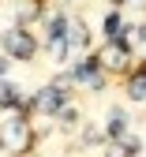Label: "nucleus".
<instances>
[{
	"mask_svg": "<svg viewBox=\"0 0 146 157\" xmlns=\"http://www.w3.org/2000/svg\"><path fill=\"white\" fill-rule=\"evenodd\" d=\"M4 49H8L11 60H30L34 56V37L26 30H8L4 34Z\"/></svg>",
	"mask_w": 146,
	"mask_h": 157,
	"instance_id": "obj_1",
	"label": "nucleus"
},
{
	"mask_svg": "<svg viewBox=\"0 0 146 157\" xmlns=\"http://www.w3.org/2000/svg\"><path fill=\"white\" fill-rule=\"evenodd\" d=\"M0 146H8V150H26V146H30V127H26V120H11L4 131H0Z\"/></svg>",
	"mask_w": 146,
	"mask_h": 157,
	"instance_id": "obj_2",
	"label": "nucleus"
},
{
	"mask_svg": "<svg viewBox=\"0 0 146 157\" xmlns=\"http://www.w3.org/2000/svg\"><path fill=\"white\" fill-rule=\"evenodd\" d=\"M60 105H64V90H60V86H45V90L34 97V109L37 112H56Z\"/></svg>",
	"mask_w": 146,
	"mask_h": 157,
	"instance_id": "obj_3",
	"label": "nucleus"
},
{
	"mask_svg": "<svg viewBox=\"0 0 146 157\" xmlns=\"http://www.w3.org/2000/svg\"><path fill=\"white\" fill-rule=\"evenodd\" d=\"M75 82H79V86H90V90H101V67H97L94 60L79 64V67H75Z\"/></svg>",
	"mask_w": 146,
	"mask_h": 157,
	"instance_id": "obj_4",
	"label": "nucleus"
},
{
	"mask_svg": "<svg viewBox=\"0 0 146 157\" xmlns=\"http://www.w3.org/2000/svg\"><path fill=\"white\" fill-rule=\"evenodd\" d=\"M23 105V97H19V90L8 82V78H0V109H19Z\"/></svg>",
	"mask_w": 146,
	"mask_h": 157,
	"instance_id": "obj_5",
	"label": "nucleus"
},
{
	"mask_svg": "<svg viewBox=\"0 0 146 157\" xmlns=\"http://www.w3.org/2000/svg\"><path fill=\"white\" fill-rule=\"evenodd\" d=\"M124 60H128V49H124V41H112V45L105 49V56H101V64H105V67H120Z\"/></svg>",
	"mask_w": 146,
	"mask_h": 157,
	"instance_id": "obj_6",
	"label": "nucleus"
},
{
	"mask_svg": "<svg viewBox=\"0 0 146 157\" xmlns=\"http://www.w3.org/2000/svg\"><path fill=\"white\" fill-rule=\"evenodd\" d=\"M128 94L135 97V101H146V67H139V71H135V78L128 82Z\"/></svg>",
	"mask_w": 146,
	"mask_h": 157,
	"instance_id": "obj_7",
	"label": "nucleus"
},
{
	"mask_svg": "<svg viewBox=\"0 0 146 157\" xmlns=\"http://www.w3.org/2000/svg\"><path fill=\"white\" fill-rule=\"evenodd\" d=\"M105 34L112 37V41H120V34H124V15H120V11H112V15L105 19Z\"/></svg>",
	"mask_w": 146,
	"mask_h": 157,
	"instance_id": "obj_8",
	"label": "nucleus"
},
{
	"mask_svg": "<svg viewBox=\"0 0 146 157\" xmlns=\"http://www.w3.org/2000/svg\"><path fill=\"white\" fill-rule=\"evenodd\" d=\"M37 15V0H15V19H34Z\"/></svg>",
	"mask_w": 146,
	"mask_h": 157,
	"instance_id": "obj_9",
	"label": "nucleus"
},
{
	"mask_svg": "<svg viewBox=\"0 0 146 157\" xmlns=\"http://www.w3.org/2000/svg\"><path fill=\"white\" fill-rule=\"evenodd\" d=\"M124 124H128V116H124L120 109H112V112H109V135H112V139L124 135Z\"/></svg>",
	"mask_w": 146,
	"mask_h": 157,
	"instance_id": "obj_10",
	"label": "nucleus"
},
{
	"mask_svg": "<svg viewBox=\"0 0 146 157\" xmlns=\"http://www.w3.org/2000/svg\"><path fill=\"white\" fill-rule=\"evenodd\" d=\"M49 52L56 56V60H64V56H68V41H64V37H49Z\"/></svg>",
	"mask_w": 146,
	"mask_h": 157,
	"instance_id": "obj_11",
	"label": "nucleus"
},
{
	"mask_svg": "<svg viewBox=\"0 0 146 157\" xmlns=\"http://www.w3.org/2000/svg\"><path fill=\"white\" fill-rule=\"evenodd\" d=\"M142 37H146V23H142Z\"/></svg>",
	"mask_w": 146,
	"mask_h": 157,
	"instance_id": "obj_12",
	"label": "nucleus"
}]
</instances>
